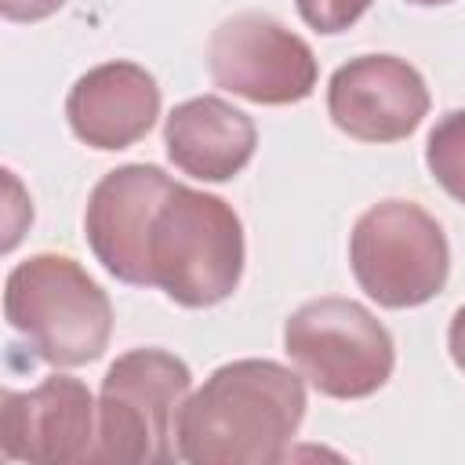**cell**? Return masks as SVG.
Here are the masks:
<instances>
[{"instance_id":"cell-1","label":"cell","mask_w":465,"mask_h":465,"mask_svg":"<svg viewBox=\"0 0 465 465\" xmlns=\"http://www.w3.org/2000/svg\"><path fill=\"white\" fill-rule=\"evenodd\" d=\"M305 418L302 378L276 360L218 367L178 411V458L193 465H276Z\"/></svg>"},{"instance_id":"cell-2","label":"cell","mask_w":465,"mask_h":465,"mask_svg":"<svg viewBox=\"0 0 465 465\" xmlns=\"http://www.w3.org/2000/svg\"><path fill=\"white\" fill-rule=\"evenodd\" d=\"M149 287L185 309L225 302L243 272V225L236 211L174 182L149 225Z\"/></svg>"},{"instance_id":"cell-3","label":"cell","mask_w":465,"mask_h":465,"mask_svg":"<svg viewBox=\"0 0 465 465\" xmlns=\"http://www.w3.org/2000/svg\"><path fill=\"white\" fill-rule=\"evenodd\" d=\"M4 316L36 360L80 367L105 352L113 305L69 254H33L7 272Z\"/></svg>"},{"instance_id":"cell-4","label":"cell","mask_w":465,"mask_h":465,"mask_svg":"<svg viewBox=\"0 0 465 465\" xmlns=\"http://www.w3.org/2000/svg\"><path fill=\"white\" fill-rule=\"evenodd\" d=\"M189 367L163 349H131L102 378L98 440L91 461L160 465L178 458V411L189 396Z\"/></svg>"},{"instance_id":"cell-5","label":"cell","mask_w":465,"mask_h":465,"mask_svg":"<svg viewBox=\"0 0 465 465\" xmlns=\"http://www.w3.org/2000/svg\"><path fill=\"white\" fill-rule=\"evenodd\" d=\"M283 349L302 378L331 400H363L396 367L392 334L352 298H316L294 309L283 323Z\"/></svg>"},{"instance_id":"cell-6","label":"cell","mask_w":465,"mask_h":465,"mask_svg":"<svg viewBox=\"0 0 465 465\" xmlns=\"http://www.w3.org/2000/svg\"><path fill=\"white\" fill-rule=\"evenodd\" d=\"M349 262L367 298L385 309H414L443 291L450 247L425 207L385 200L360 214L349 240Z\"/></svg>"},{"instance_id":"cell-7","label":"cell","mask_w":465,"mask_h":465,"mask_svg":"<svg viewBox=\"0 0 465 465\" xmlns=\"http://www.w3.org/2000/svg\"><path fill=\"white\" fill-rule=\"evenodd\" d=\"M207 65L222 91L258 105H291L309 98L316 87L312 47L262 11L225 18L211 33Z\"/></svg>"},{"instance_id":"cell-8","label":"cell","mask_w":465,"mask_h":465,"mask_svg":"<svg viewBox=\"0 0 465 465\" xmlns=\"http://www.w3.org/2000/svg\"><path fill=\"white\" fill-rule=\"evenodd\" d=\"M94 440V400L80 378L51 374L29 392H0L4 458L36 465L91 461Z\"/></svg>"},{"instance_id":"cell-9","label":"cell","mask_w":465,"mask_h":465,"mask_svg":"<svg viewBox=\"0 0 465 465\" xmlns=\"http://www.w3.org/2000/svg\"><path fill=\"white\" fill-rule=\"evenodd\" d=\"M327 113L349 138L400 142L429 113V87L421 73L396 54H360L334 69Z\"/></svg>"},{"instance_id":"cell-10","label":"cell","mask_w":465,"mask_h":465,"mask_svg":"<svg viewBox=\"0 0 465 465\" xmlns=\"http://www.w3.org/2000/svg\"><path fill=\"white\" fill-rule=\"evenodd\" d=\"M171 174L153 163H127L109 171L87 200L84 232L109 276L131 287H149V225L171 189Z\"/></svg>"},{"instance_id":"cell-11","label":"cell","mask_w":465,"mask_h":465,"mask_svg":"<svg viewBox=\"0 0 465 465\" xmlns=\"http://www.w3.org/2000/svg\"><path fill=\"white\" fill-rule=\"evenodd\" d=\"M65 116L73 134L91 149H127L156 124L160 87L134 62H105L73 84Z\"/></svg>"},{"instance_id":"cell-12","label":"cell","mask_w":465,"mask_h":465,"mask_svg":"<svg viewBox=\"0 0 465 465\" xmlns=\"http://www.w3.org/2000/svg\"><path fill=\"white\" fill-rule=\"evenodd\" d=\"M163 145L171 163L200 182L236 178L258 145L254 120L218 94H200L171 109L163 124Z\"/></svg>"},{"instance_id":"cell-13","label":"cell","mask_w":465,"mask_h":465,"mask_svg":"<svg viewBox=\"0 0 465 465\" xmlns=\"http://www.w3.org/2000/svg\"><path fill=\"white\" fill-rule=\"evenodd\" d=\"M425 163L429 174L458 200L465 203V109L447 113L425 142Z\"/></svg>"},{"instance_id":"cell-14","label":"cell","mask_w":465,"mask_h":465,"mask_svg":"<svg viewBox=\"0 0 465 465\" xmlns=\"http://www.w3.org/2000/svg\"><path fill=\"white\" fill-rule=\"evenodd\" d=\"M298 15L316 33H345L374 0H294Z\"/></svg>"},{"instance_id":"cell-15","label":"cell","mask_w":465,"mask_h":465,"mask_svg":"<svg viewBox=\"0 0 465 465\" xmlns=\"http://www.w3.org/2000/svg\"><path fill=\"white\" fill-rule=\"evenodd\" d=\"M65 0H0V15L7 22H40L54 15Z\"/></svg>"},{"instance_id":"cell-16","label":"cell","mask_w":465,"mask_h":465,"mask_svg":"<svg viewBox=\"0 0 465 465\" xmlns=\"http://www.w3.org/2000/svg\"><path fill=\"white\" fill-rule=\"evenodd\" d=\"M447 349H450V360L458 363V371L465 374V305L454 312L450 320V331H447Z\"/></svg>"},{"instance_id":"cell-17","label":"cell","mask_w":465,"mask_h":465,"mask_svg":"<svg viewBox=\"0 0 465 465\" xmlns=\"http://www.w3.org/2000/svg\"><path fill=\"white\" fill-rule=\"evenodd\" d=\"M411 4H425V7H436V4H450V0H411Z\"/></svg>"}]
</instances>
